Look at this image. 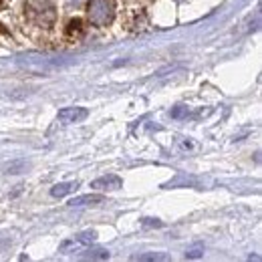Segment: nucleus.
<instances>
[{"label":"nucleus","instance_id":"1","mask_svg":"<svg viewBox=\"0 0 262 262\" xmlns=\"http://www.w3.org/2000/svg\"><path fill=\"white\" fill-rule=\"evenodd\" d=\"M89 20L95 27H107L115 18V8L111 0H89Z\"/></svg>","mask_w":262,"mask_h":262},{"label":"nucleus","instance_id":"2","mask_svg":"<svg viewBox=\"0 0 262 262\" xmlns=\"http://www.w3.org/2000/svg\"><path fill=\"white\" fill-rule=\"evenodd\" d=\"M95 240H97V232L95 230H87V232L77 234L75 238H69L65 242H61L59 250L63 254H79V252H85Z\"/></svg>","mask_w":262,"mask_h":262},{"label":"nucleus","instance_id":"3","mask_svg":"<svg viewBox=\"0 0 262 262\" xmlns=\"http://www.w3.org/2000/svg\"><path fill=\"white\" fill-rule=\"evenodd\" d=\"M87 115H89V111L85 107H65V109L59 111L57 117L63 123H79V121L87 119Z\"/></svg>","mask_w":262,"mask_h":262},{"label":"nucleus","instance_id":"4","mask_svg":"<svg viewBox=\"0 0 262 262\" xmlns=\"http://www.w3.org/2000/svg\"><path fill=\"white\" fill-rule=\"evenodd\" d=\"M121 186H123V182H121V178H117V176H103V178H99V180H95V182L91 184V188L101 190V192L119 190Z\"/></svg>","mask_w":262,"mask_h":262},{"label":"nucleus","instance_id":"5","mask_svg":"<svg viewBox=\"0 0 262 262\" xmlns=\"http://www.w3.org/2000/svg\"><path fill=\"white\" fill-rule=\"evenodd\" d=\"M85 33V27H83V20L81 18H75V20H71L69 25H67V38H71V40H79L81 36Z\"/></svg>","mask_w":262,"mask_h":262},{"label":"nucleus","instance_id":"6","mask_svg":"<svg viewBox=\"0 0 262 262\" xmlns=\"http://www.w3.org/2000/svg\"><path fill=\"white\" fill-rule=\"evenodd\" d=\"M79 188V182H65V184H57L53 190H51V196L53 198H63L71 192H75Z\"/></svg>","mask_w":262,"mask_h":262},{"label":"nucleus","instance_id":"7","mask_svg":"<svg viewBox=\"0 0 262 262\" xmlns=\"http://www.w3.org/2000/svg\"><path fill=\"white\" fill-rule=\"evenodd\" d=\"M103 202V196H79V198H73L71 202H69V206H93V204H101Z\"/></svg>","mask_w":262,"mask_h":262},{"label":"nucleus","instance_id":"8","mask_svg":"<svg viewBox=\"0 0 262 262\" xmlns=\"http://www.w3.org/2000/svg\"><path fill=\"white\" fill-rule=\"evenodd\" d=\"M133 260L137 262H167L169 256L167 254H160V252H149V254H137L133 256Z\"/></svg>","mask_w":262,"mask_h":262},{"label":"nucleus","instance_id":"9","mask_svg":"<svg viewBox=\"0 0 262 262\" xmlns=\"http://www.w3.org/2000/svg\"><path fill=\"white\" fill-rule=\"evenodd\" d=\"M85 258H89V260H105V258H109V252L107 250H91V254H87Z\"/></svg>","mask_w":262,"mask_h":262},{"label":"nucleus","instance_id":"10","mask_svg":"<svg viewBox=\"0 0 262 262\" xmlns=\"http://www.w3.org/2000/svg\"><path fill=\"white\" fill-rule=\"evenodd\" d=\"M202 250H204L202 244H196L194 248H190V250L186 252V256H188V258H198V256H202Z\"/></svg>","mask_w":262,"mask_h":262},{"label":"nucleus","instance_id":"11","mask_svg":"<svg viewBox=\"0 0 262 262\" xmlns=\"http://www.w3.org/2000/svg\"><path fill=\"white\" fill-rule=\"evenodd\" d=\"M186 115H188V107H176L171 111V117L173 119H180V117H186Z\"/></svg>","mask_w":262,"mask_h":262},{"label":"nucleus","instance_id":"12","mask_svg":"<svg viewBox=\"0 0 262 262\" xmlns=\"http://www.w3.org/2000/svg\"><path fill=\"white\" fill-rule=\"evenodd\" d=\"M141 224H143V226H162V222H160V220H154V218H143Z\"/></svg>","mask_w":262,"mask_h":262}]
</instances>
